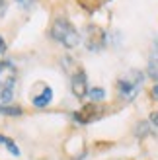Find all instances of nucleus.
<instances>
[{
  "label": "nucleus",
  "instance_id": "1",
  "mask_svg": "<svg viewBox=\"0 0 158 160\" xmlns=\"http://www.w3.org/2000/svg\"><path fill=\"white\" fill-rule=\"evenodd\" d=\"M49 35H51L53 41H57L59 45L67 47V49H74V47H78L82 41L80 31L72 26V22L68 18H55L53 23H51Z\"/></svg>",
  "mask_w": 158,
  "mask_h": 160
},
{
  "label": "nucleus",
  "instance_id": "2",
  "mask_svg": "<svg viewBox=\"0 0 158 160\" xmlns=\"http://www.w3.org/2000/svg\"><path fill=\"white\" fill-rule=\"evenodd\" d=\"M62 67L67 68V74H70V90L76 96L78 100H84L88 96V76H86V70L78 65L72 57H65L62 59Z\"/></svg>",
  "mask_w": 158,
  "mask_h": 160
},
{
  "label": "nucleus",
  "instance_id": "3",
  "mask_svg": "<svg viewBox=\"0 0 158 160\" xmlns=\"http://www.w3.org/2000/svg\"><path fill=\"white\" fill-rule=\"evenodd\" d=\"M16 78H18L16 67L10 61H0V109L12 103Z\"/></svg>",
  "mask_w": 158,
  "mask_h": 160
},
{
  "label": "nucleus",
  "instance_id": "4",
  "mask_svg": "<svg viewBox=\"0 0 158 160\" xmlns=\"http://www.w3.org/2000/svg\"><path fill=\"white\" fill-rule=\"evenodd\" d=\"M145 82V74L141 70H129L125 76L117 78L115 90L119 94V98L123 102H133L137 98V94L141 92V86Z\"/></svg>",
  "mask_w": 158,
  "mask_h": 160
},
{
  "label": "nucleus",
  "instance_id": "5",
  "mask_svg": "<svg viewBox=\"0 0 158 160\" xmlns=\"http://www.w3.org/2000/svg\"><path fill=\"white\" fill-rule=\"evenodd\" d=\"M109 43V37H107V31L104 28L96 26V23H90L88 28H86V37H84V45L88 51H94L98 53L101 49H106Z\"/></svg>",
  "mask_w": 158,
  "mask_h": 160
},
{
  "label": "nucleus",
  "instance_id": "6",
  "mask_svg": "<svg viewBox=\"0 0 158 160\" xmlns=\"http://www.w3.org/2000/svg\"><path fill=\"white\" fill-rule=\"evenodd\" d=\"M104 106L101 103H96V102H92V103H84V106L74 111L72 113V119L76 123H80V125H88L92 121H98V119L104 115Z\"/></svg>",
  "mask_w": 158,
  "mask_h": 160
},
{
  "label": "nucleus",
  "instance_id": "7",
  "mask_svg": "<svg viewBox=\"0 0 158 160\" xmlns=\"http://www.w3.org/2000/svg\"><path fill=\"white\" fill-rule=\"evenodd\" d=\"M51 102H53V88H49V86H43L41 92H37V94L33 96V100H31L33 108H39V109L47 108Z\"/></svg>",
  "mask_w": 158,
  "mask_h": 160
},
{
  "label": "nucleus",
  "instance_id": "8",
  "mask_svg": "<svg viewBox=\"0 0 158 160\" xmlns=\"http://www.w3.org/2000/svg\"><path fill=\"white\" fill-rule=\"evenodd\" d=\"M88 98H90V102L101 103V102L106 100V90L101 86H94V88H90V90H88Z\"/></svg>",
  "mask_w": 158,
  "mask_h": 160
},
{
  "label": "nucleus",
  "instance_id": "9",
  "mask_svg": "<svg viewBox=\"0 0 158 160\" xmlns=\"http://www.w3.org/2000/svg\"><path fill=\"white\" fill-rule=\"evenodd\" d=\"M0 145H4L6 148H8V152H10L12 156H20L22 152H20V148H18V145L10 139V137H6V135H0Z\"/></svg>",
  "mask_w": 158,
  "mask_h": 160
},
{
  "label": "nucleus",
  "instance_id": "10",
  "mask_svg": "<svg viewBox=\"0 0 158 160\" xmlns=\"http://www.w3.org/2000/svg\"><path fill=\"white\" fill-rule=\"evenodd\" d=\"M23 113V109L20 106H14V103H10V106H6L0 109V115H10V117H18Z\"/></svg>",
  "mask_w": 158,
  "mask_h": 160
},
{
  "label": "nucleus",
  "instance_id": "11",
  "mask_svg": "<svg viewBox=\"0 0 158 160\" xmlns=\"http://www.w3.org/2000/svg\"><path fill=\"white\" fill-rule=\"evenodd\" d=\"M148 135H151V123H148V121L139 123L137 125V137L143 139V137H148Z\"/></svg>",
  "mask_w": 158,
  "mask_h": 160
},
{
  "label": "nucleus",
  "instance_id": "12",
  "mask_svg": "<svg viewBox=\"0 0 158 160\" xmlns=\"http://www.w3.org/2000/svg\"><path fill=\"white\" fill-rule=\"evenodd\" d=\"M148 123L152 127H158V111H151V115H148Z\"/></svg>",
  "mask_w": 158,
  "mask_h": 160
},
{
  "label": "nucleus",
  "instance_id": "13",
  "mask_svg": "<svg viewBox=\"0 0 158 160\" xmlns=\"http://www.w3.org/2000/svg\"><path fill=\"white\" fill-rule=\"evenodd\" d=\"M151 96H152V100H154V102H158V82L151 88Z\"/></svg>",
  "mask_w": 158,
  "mask_h": 160
},
{
  "label": "nucleus",
  "instance_id": "14",
  "mask_svg": "<svg viewBox=\"0 0 158 160\" xmlns=\"http://www.w3.org/2000/svg\"><path fill=\"white\" fill-rule=\"evenodd\" d=\"M16 2H18V4L22 6V8H29L31 4L35 2V0H16Z\"/></svg>",
  "mask_w": 158,
  "mask_h": 160
},
{
  "label": "nucleus",
  "instance_id": "15",
  "mask_svg": "<svg viewBox=\"0 0 158 160\" xmlns=\"http://www.w3.org/2000/svg\"><path fill=\"white\" fill-rule=\"evenodd\" d=\"M2 53H6V39L0 35V55H2Z\"/></svg>",
  "mask_w": 158,
  "mask_h": 160
},
{
  "label": "nucleus",
  "instance_id": "16",
  "mask_svg": "<svg viewBox=\"0 0 158 160\" xmlns=\"http://www.w3.org/2000/svg\"><path fill=\"white\" fill-rule=\"evenodd\" d=\"M4 6H6V0H0V10H2Z\"/></svg>",
  "mask_w": 158,
  "mask_h": 160
}]
</instances>
